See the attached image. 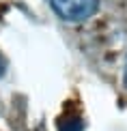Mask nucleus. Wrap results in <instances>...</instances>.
Returning <instances> with one entry per match:
<instances>
[{"label": "nucleus", "instance_id": "f03ea898", "mask_svg": "<svg viewBox=\"0 0 127 131\" xmlns=\"http://www.w3.org/2000/svg\"><path fill=\"white\" fill-rule=\"evenodd\" d=\"M56 127H58V131H84V121L78 114H67V116L58 118Z\"/></svg>", "mask_w": 127, "mask_h": 131}, {"label": "nucleus", "instance_id": "7ed1b4c3", "mask_svg": "<svg viewBox=\"0 0 127 131\" xmlns=\"http://www.w3.org/2000/svg\"><path fill=\"white\" fill-rule=\"evenodd\" d=\"M4 69H7V67H4V60H2V58H0V78H2V75H4Z\"/></svg>", "mask_w": 127, "mask_h": 131}, {"label": "nucleus", "instance_id": "20e7f679", "mask_svg": "<svg viewBox=\"0 0 127 131\" xmlns=\"http://www.w3.org/2000/svg\"><path fill=\"white\" fill-rule=\"evenodd\" d=\"M123 82H125V86H127V60H125V71H123Z\"/></svg>", "mask_w": 127, "mask_h": 131}, {"label": "nucleus", "instance_id": "f257e3e1", "mask_svg": "<svg viewBox=\"0 0 127 131\" xmlns=\"http://www.w3.org/2000/svg\"><path fill=\"white\" fill-rule=\"evenodd\" d=\"M54 13L65 21H86L97 13L99 0H50Z\"/></svg>", "mask_w": 127, "mask_h": 131}]
</instances>
